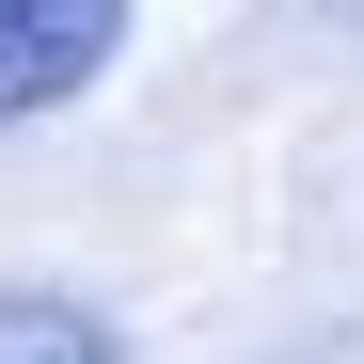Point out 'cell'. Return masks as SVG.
I'll use <instances>...</instances> for the list:
<instances>
[{
  "label": "cell",
  "mask_w": 364,
  "mask_h": 364,
  "mask_svg": "<svg viewBox=\"0 0 364 364\" xmlns=\"http://www.w3.org/2000/svg\"><path fill=\"white\" fill-rule=\"evenodd\" d=\"M111 48H127V0H0V127L111 80Z\"/></svg>",
  "instance_id": "cell-1"
},
{
  "label": "cell",
  "mask_w": 364,
  "mask_h": 364,
  "mask_svg": "<svg viewBox=\"0 0 364 364\" xmlns=\"http://www.w3.org/2000/svg\"><path fill=\"white\" fill-rule=\"evenodd\" d=\"M0 364H127V333L64 285H0Z\"/></svg>",
  "instance_id": "cell-2"
},
{
  "label": "cell",
  "mask_w": 364,
  "mask_h": 364,
  "mask_svg": "<svg viewBox=\"0 0 364 364\" xmlns=\"http://www.w3.org/2000/svg\"><path fill=\"white\" fill-rule=\"evenodd\" d=\"M333 16H364V0H333Z\"/></svg>",
  "instance_id": "cell-3"
}]
</instances>
